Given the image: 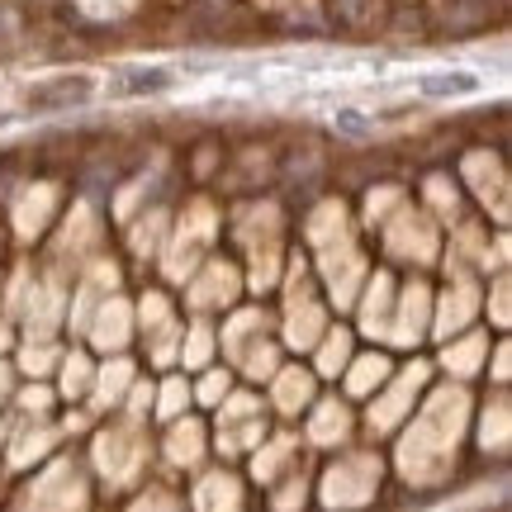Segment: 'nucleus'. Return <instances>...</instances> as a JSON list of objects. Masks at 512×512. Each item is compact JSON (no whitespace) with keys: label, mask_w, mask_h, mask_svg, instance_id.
Wrapping results in <instances>:
<instances>
[{"label":"nucleus","mask_w":512,"mask_h":512,"mask_svg":"<svg viewBox=\"0 0 512 512\" xmlns=\"http://www.w3.org/2000/svg\"><path fill=\"white\" fill-rule=\"evenodd\" d=\"M86 100H91V81H86V76L38 86V91L29 95V105H34V110H62V105H86Z\"/></svg>","instance_id":"obj_1"},{"label":"nucleus","mask_w":512,"mask_h":512,"mask_svg":"<svg viewBox=\"0 0 512 512\" xmlns=\"http://www.w3.org/2000/svg\"><path fill=\"white\" fill-rule=\"evenodd\" d=\"M475 81L470 76H432V81H422V91L427 95H446V91H470Z\"/></svg>","instance_id":"obj_3"},{"label":"nucleus","mask_w":512,"mask_h":512,"mask_svg":"<svg viewBox=\"0 0 512 512\" xmlns=\"http://www.w3.org/2000/svg\"><path fill=\"white\" fill-rule=\"evenodd\" d=\"M124 86L128 91H166V86H171V76L166 72H133Z\"/></svg>","instance_id":"obj_2"}]
</instances>
